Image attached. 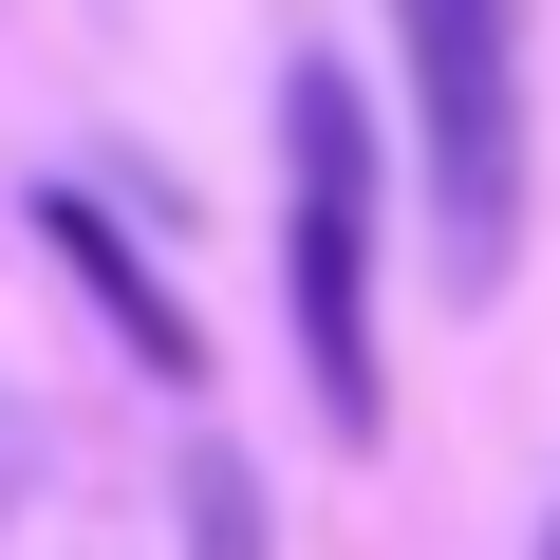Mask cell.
<instances>
[{
    "label": "cell",
    "mask_w": 560,
    "mask_h": 560,
    "mask_svg": "<svg viewBox=\"0 0 560 560\" xmlns=\"http://www.w3.org/2000/svg\"><path fill=\"white\" fill-rule=\"evenodd\" d=\"M541 560H560V523H541Z\"/></svg>",
    "instance_id": "cell-5"
},
{
    "label": "cell",
    "mask_w": 560,
    "mask_h": 560,
    "mask_svg": "<svg viewBox=\"0 0 560 560\" xmlns=\"http://www.w3.org/2000/svg\"><path fill=\"white\" fill-rule=\"evenodd\" d=\"M38 243H57V280H75V300L113 318V355H131V374H168V393L206 374V318L168 300V261H150V243H131L94 187H38Z\"/></svg>",
    "instance_id": "cell-3"
},
{
    "label": "cell",
    "mask_w": 560,
    "mask_h": 560,
    "mask_svg": "<svg viewBox=\"0 0 560 560\" xmlns=\"http://www.w3.org/2000/svg\"><path fill=\"white\" fill-rule=\"evenodd\" d=\"M393 94H411L430 280L504 300V261H523V0H393Z\"/></svg>",
    "instance_id": "cell-2"
},
{
    "label": "cell",
    "mask_w": 560,
    "mask_h": 560,
    "mask_svg": "<svg viewBox=\"0 0 560 560\" xmlns=\"http://www.w3.org/2000/svg\"><path fill=\"white\" fill-rule=\"evenodd\" d=\"M187 560H261V467L243 448H187Z\"/></svg>",
    "instance_id": "cell-4"
},
{
    "label": "cell",
    "mask_w": 560,
    "mask_h": 560,
    "mask_svg": "<svg viewBox=\"0 0 560 560\" xmlns=\"http://www.w3.org/2000/svg\"><path fill=\"white\" fill-rule=\"evenodd\" d=\"M374 243H393V131L337 57L280 75V318H300V393L337 448H393V355H374Z\"/></svg>",
    "instance_id": "cell-1"
}]
</instances>
